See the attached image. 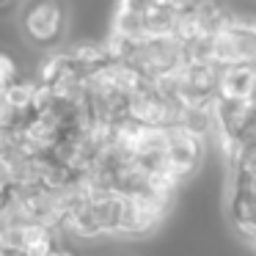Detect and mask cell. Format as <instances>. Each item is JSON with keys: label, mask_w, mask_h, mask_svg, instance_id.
Wrapping results in <instances>:
<instances>
[{"label": "cell", "mask_w": 256, "mask_h": 256, "mask_svg": "<svg viewBox=\"0 0 256 256\" xmlns=\"http://www.w3.org/2000/svg\"><path fill=\"white\" fill-rule=\"evenodd\" d=\"M17 22L30 47H39V50L50 52V50H58L61 42L66 39L69 12L64 3L39 0V3H25Z\"/></svg>", "instance_id": "cell-1"}, {"label": "cell", "mask_w": 256, "mask_h": 256, "mask_svg": "<svg viewBox=\"0 0 256 256\" xmlns=\"http://www.w3.org/2000/svg\"><path fill=\"white\" fill-rule=\"evenodd\" d=\"M206 160V138L190 132L188 127H171L168 130V149L162 157V166L157 171L171 174L182 184L198 176Z\"/></svg>", "instance_id": "cell-2"}, {"label": "cell", "mask_w": 256, "mask_h": 256, "mask_svg": "<svg viewBox=\"0 0 256 256\" xmlns=\"http://www.w3.org/2000/svg\"><path fill=\"white\" fill-rule=\"evenodd\" d=\"M124 64L130 69H135L146 83H152L160 74L182 69L184 52H182V44L174 36H157V39H146L140 44H132V50H130Z\"/></svg>", "instance_id": "cell-3"}, {"label": "cell", "mask_w": 256, "mask_h": 256, "mask_svg": "<svg viewBox=\"0 0 256 256\" xmlns=\"http://www.w3.org/2000/svg\"><path fill=\"white\" fill-rule=\"evenodd\" d=\"M171 206H174L171 201H162L157 196L146 193V190L135 196H124V215L118 237H130V240L152 237L157 228L166 226Z\"/></svg>", "instance_id": "cell-4"}, {"label": "cell", "mask_w": 256, "mask_h": 256, "mask_svg": "<svg viewBox=\"0 0 256 256\" xmlns=\"http://www.w3.org/2000/svg\"><path fill=\"white\" fill-rule=\"evenodd\" d=\"M88 201L102 237H118L124 215V196L116 193V190H100V193H91Z\"/></svg>", "instance_id": "cell-5"}, {"label": "cell", "mask_w": 256, "mask_h": 256, "mask_svg": "<svg viewBox=\"0 0 256 256\" xmlns=\"http://www.w3.org/2000/svg\"><path fill=\"white\" fill-rule=\"evenodd\" d=\"M256 91V72L245 64L220 69V80H218V96L220 100H250Z\"/></svg>", "instance_id": "cell-6"}, {"label": "cell", "mask_w": 256, "mask_h": 256, "mask_svg": "<svg viewBox=\"0 0 256 256\" xmlns=\"http://www.w3.org/2000/svg\"><path fill=\"white\" fill-rule=\"evenodd\" d=\"M3 94H6L8 105H12L17 113L30 116V113H34V96H36V80H34V74H28V78H20L17 83L8 86Z\"/></svg>", "instance_id": "cell-7"}, {"label": "cell", "mask_w": 256, "mask_h": 256, "mask_svg": "<svg viewBox=\"0 0 256 256\" xmlns=\"http://www.w3.org/2000/svg\"><path fill=\"white\" fill-rule=\"evenodd\" d=\"M20 78H28V74L17 66V61L6 50H0V91H6L8 86H14Z\"/></svg>", "instance_id": "cell-8"}, {"label": "cell", "mask_w": 256, "mask_h": 256, "mask_svg": "<svg viewBox=\"0 0 256 256\" xmlns=\"http://www.w3.org/2000/svg\"><path fill=\"white\" fill-rule=\"evenodd\" d=\"M50 256H80V254H78V248H72V245H58Z\"/></svg>", "instance_id": "cell-9"}, {"label": "cell", "mask_w": 256, "mask_h": 256, "mask_svg": "<svg viewBox=\"0 0 256 256\" xmlns=\"http://www.w3.org/2000/svg\"><path fill=\"white\" fill-rule=\"evenodd\" d=\"M0 256H14V254H8V250L3 248V245H0Z\"/></svg>", "instance_id": "cell-10"}, {"label": "cell", "mask_w": 256, "mask_h": 256, "mask_svg": "<svg viewBox=\"0 0 256 256\" xmlns=\"http://www.w3.org/2000/svg\"><path fill=\"white\" fill-rule=\"evenodd\" d=\"M108 256H124V254H108Z\"/></svg>", "instance_id": "cell-11"}]
</instances>
